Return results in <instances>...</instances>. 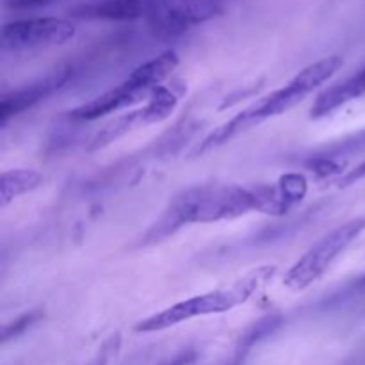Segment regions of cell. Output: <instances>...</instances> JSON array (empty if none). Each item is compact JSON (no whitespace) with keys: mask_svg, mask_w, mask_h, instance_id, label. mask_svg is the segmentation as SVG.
I'll use <instances>...</instances> for the list:
<instances>
[{"mask_svg":"<svg viewBox=\"0 0 365 365\" xmlns=\"http://www.w3.org/2000/svg\"><path fill=\"white\" fill-rule=\"evenodd\" d=\"M291 205V198L282 184L278 187L259 185L253 189L239 187V185L195 187L171 202L170 209L163 214L159 223L148 232V237L157 241L180 228L182 225L232 220V217L248 214L250 210L282 214Z\"/></svg>","mask_w":365,"mask_h":365,"instance_id":"cell-1","label":"cell"},{"mask_svg":"<svg viewBox=\"0 0 365 365\" xmlns=\"http://www.w3.org/2000/svg\"><path fill=\"white\" fill-rule=\"evenodd\" d=\"M342 64H344V61H342L341 56L324 57V59L309 64L296 77H292L284 88L277 89L271 95L260 98L253 106L246 107L242 113H239L230 121H227L220 128H216L212 134L207 135L202 141V145L198 146V153H205L209 150L217 148V146L225 145L230 139L237 138L242 132L260 125L262 121L274 116H280V114L291 110L292 107L303 102L310 93H314L324 82L330 81L341 70Z\"/></svg>","mask_w":365,"mask_h":365,"instance_id":"cell-2","label":"cell"},{"mask_svg":"<svg viewBox=\"0 0 365 365\" xmlns=\"http://www.w3.org/2000/svg\"><path fill=\"white\" fill-rule=\"evenodd\" d=\"M277 273V266H259L242 278L235 280L232 285L216 289V291L203 292V294L192 296L185 302L175 303L153 316L146 317L141 323L135 324V331L139 334H153L173 328L185 321L196 319V317L212 316V314H225L234 310L235 307L248 302L262 285H266Z\"/></svg>","mask_w":365,"mask_h":365,"instance_id":"cell-3","label":"cell"},{"mask_svg":"<svg viewBox=\"0 0 365 365\" xmlns=\"http://www.w3.org/2000/svg\"><path fill=\"white\" fill-rule=\"evenodd\" d=\"M177 66V52L166 50L160 56L153 57V59L146 61L145 64L135 68L128 75L127 81L121 82L120 86L71 110L70 118L77 121H93L106 116V114L118 113L125 107L134 106V103L141 102L145 96H152V93L163 86L160 82L166 81Z\"/></svg>","mask_w":365,"mask_h":365,"instance_id":"cell-4","label":"cell"},{"mask_svg":"<svg viewBox=\"0 0 365 365\" xmlns=\"http://www.w3.org/2000/svg\"><path fill=\"white\" fill-rule=\"evenodd\" d=\"M365 230V217H355L341 225L316 242L284 277V285L291 291H303L319 280L331 264L351 246Z\"/></svg>","mask_w":365,"mask_h":365,"instance_id":"cell-5","label":"cell"},{"mask_svg":"<svg viewBox=\"0 0 365 365\" xmlns=\"http://www.w3.org/2000/svg\"><path fill=\"white\" fill-rule=\"evenodd\" d=\"M223 11V0H157L146 20L157 38L175 39Z\"/></svg>","mask_w":365,"mask_h":365,"instance_id":"cell-6","label":"cell"},{"mask_svg":"<svg viewBox=\"0 0 365 365\" xmlns=\"http://www.w3.org/2000/svg\"><path fill=\"white\" fill-rule=\"evenodd\" d=\"M75 36V25L70 20L56 16L27 18L9 21L2 27V48L21 52V50L46 48L64 45Z\"/></svg>","mask_w":365,"mask_h":365,"instance_id":"cell-7","label":"cell"},{"mask_svg":"<svg viewBox=\"0 0 365 365\" xmlns=\"http://www.w3.org/2000/svg\"><path fill=\"white\" fill-rule=\"evenodd\" d=\"M70 68H61V70L46 75L41 81L32 82V84L25 86V88H20L16 91L4 95L2 102H0V123L6 125L13 116H18L24 110L34 107L36 103H39L46 96H50L57 89L63 88L70 81Z\"/></svg>","mask_w":365,"mask_h":365,"instance_id":"cell-8","label":"cell"},{"mask_svg":"<svg viewBox=\"0 0 365 365\" xmlns=\"http://www.w3.org/2000/svg\"><path fill=\"white\" fill-rule=\"evenodd\" d=\"M157 0H88L70 11V16L81 20L127 21L148 18Z\"/></svg>","mask_w":365,"mask_h":365,"instance_id":"cell-9","label":"cell"},{"mask_svg":"<svg viewBox=\"0 0 365 365\" xmlns=\"http://www.w3.org/2000/svg\"><path fill=\"white\" fill-rule=\"evenodd\" d=\"M365 95V66L360 68L355 75L348 77L346 81L339 82V84L331 86V88L324 89L317 100L314 102L312 118H323L334 113L339 107L346 106L351 100L360 98Z\"/></svg>","mask_w":365,"mask_h":365,"instance_id":"cell-10","label":"cell"},{"mask_svg":"<svg viewBox=\"0 0 365 365\" xmlns=\"http://www.w3.org/2000/svg\"><path fill=\"white\" fill-rule=\"evenodd\" d=\"M143 125L148 123V116H146L145 107L138 110H132V113H125L121 116H118L116 120H113L110 123H107L95 138L91 139V145H89V152H96V150L103 148V146L110 145V143L118 141L121 135H125L127 132H130L132 128L143 127Z\"/></svg>","mask_w":365,"mask_h":365,"instance_id":"cell-11","label":"cell"},{"mask_svg":"<svg viewBox=\"0 0 365 365\" xmlns=\"http://www.w3.org/2000/svg\"><path fill=\"white\" fill-rule=\"evenodd\" d=\"M43 175L34 170H9L2 173L0 192H2V205H9L14 198L38 189L43 184Z\"/></svg>","mask_w":365,"mask_h":365,"instance_id":"cell-12","label":"cell"},{"mask_svg":"<svg viewBox=\"0 0 365 365\" xmlns=\"http://www.w3.org/2000/svg\"><path fill=\"white\" fill-rule=\"evenodd\" d=\"M120 346H121V337L120 335H113L110 339H107L106 342H103V346L100 348L98 355L95 356V360H91L89 365H107L109 364V360L113 359V356H116V353L120 351Z\"/></svg>","mask_w":365,"mask_h":365,"instance_id":"cell-13","label":"cell"},{"mask_svg":"<svg viewBox=\"0 0 365 365\" xmlns=\"http://www.w3.org/2000/svg\"><path fill=\"white\" fill-rule=\"evenodd\" d=\"M36 321V316L34 314H25V316H21L20 319L16 321V323L9 324V327L4 328V334H2V341L7 342L9 339L16 337V335H20L21 331L27 330V327H31L32 323Z\"/></svg>","mask_w":365,"mask_h":365,"instance_id":"cell-14","label":"cell"},{"mask_svg":"<svg viewBox=\"0 0 365 365\" xmlns=\"http://www.w3.org/2000/svg\"><path fill=\"white\" fill-rule=\"evenodd\" d=\"M53 2H56V0H4L6 7H9V9H18V11L36 9V7H46Z\"/></svg>","mask_w":365,"mask_h":365,"instance_id":"cell-15","label":"cell"},{"mask_svg":"<svg viewBox=\"0 0 365 365\" xmlns=\"http://www.w3.org/2000/svg\"><path fill=\"white\" fill-rule=\"evenodd\" d=\"M364 178H365V163L359 164L355 170H351L349 173H346L344 177L341 178V185L342 187H346V185H353V184H356V182L364 180Z\"/></svg>","mask_w":365,"mask_h":365,"instance_id":"cell-16","label":"cell"},{"mask_svg":"<svg viewBox=\"0 0 365 365\" xmlns=\"http://www.w3.org/2000/svg\"><path fill=\"white\" fill-rule=\"evenodd\" d=\"M192 360H195V353H182V355H178L177 359H173L171 362L164 365H189L192 364Z\"/></svg>","mask_w":365,"mask_h":365,"instance_id":"cell-17","label":"cell"}]
</instances>
